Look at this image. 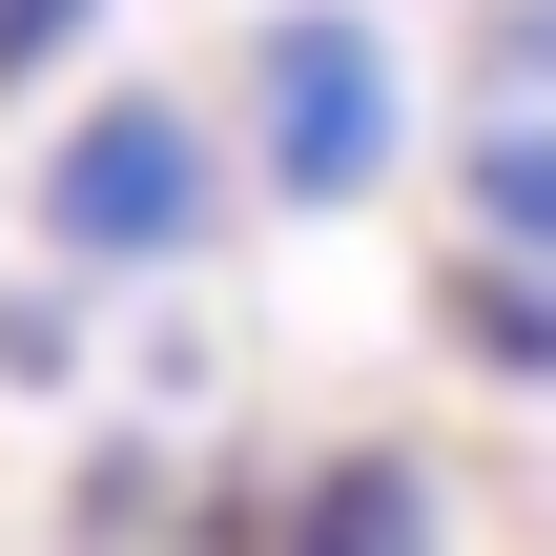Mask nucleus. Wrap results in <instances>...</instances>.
Returning <instances> with one entry per match:
<instances>
[{
    "label": "nucleus",
    "mask_w": 556,
    "mask_h": 556,
    "mask_svg": "<svg viewBox=\"0 0 556 556\" xmlns=\"http://www.w3.org/2000/svg\"><path fill=\"white\" fill-rule=\"evenodd\" d=\"M41 227H62L83 268H165V248L206 227V124H186L165 83H103V103L62 124V165H41Z\"/></svg>",
    "instance_id": "obj_1"
},
{
    "label": "nucleus",
    "mask_w": 556,
    "mask_h": 556,
    "mask_svg": "<svg viewBox=\"0 0 556 556\" xmlns=\"http://www.w3.org/2000/svg\"><path fill=\"white\" fill-rule=\"evenodd\" d=\"M248 103H268V186H289V206H351V186L392 165V62H371V21H268V41H248Z\"/></svg>",
    "instance_id": "obj_2"
},
{
    "label": "nucleus",
    "mask_w": 556,
    "mask_h": 556,
    "mask_svg": "<svg viewBox=\"0 0 556 556\" xmlns=\"http://www.w3.org/2000/svg\"><path fill=\"white\" fill-rule=\"evenodd\" d=\"M268 556H433V475H413V454H330V475L268 516Z\"/></svg>",
    "instance_id": "obj_3"
},
{
    "label": "nucleus",
    "mask_w": 556,
    "mask_h": 556,
    "mask_svg": "<svg viewBox=\"0 0 556 556\" xmlns=\"http://www.w3.org/2000/svg\"><path fill=\"white\" fill-rule=\"evenodd\" d=\"M433 330H475L516 392H556V268H516V248H475V268H433Z\"/></svg>",
    "instance_id": "obj_4"
},
{
    "label": "nucleus",
    "mask_w": 556,
    "mask_h": 556,
    "mask_svg": "<svg viewBox=\"0 0 556 556\" xmlns=\"http://www.w3.org/2000/svg\"><path fill=\"white\" fill-rule=\"evenodd\" d=\"M475 206H495L516 268H556V124H495V144H475Z\"/></svg>",
    "instance_id": "obj_5"
},
{
    "label": "nucleus",
    "mask_w": 556,
    "mask_h": 556,
    "mask_svg": "<svg viewBox=\"0 0 556 556\" xmlns=\"http://www.w3.org/2000/svg\"><path fill=\"white\" fill-rule=\"evenodd\" d=\"M83 21H103V0H0V103H21V83H41V62H62Z\"/></svg>",
    "instance_id": "obj_6"
},
{
    "label": "nucleus",
    "mask_w": 556,
    "mask_h": 556,
    "mask_svg": "<svg viewBox=\"0 0 556 556\" xmlns=\"http://www.w3.org/2000/svg\"><path fill=\"white\" fill-rule=\"evenodd\" d=\"M495 62H516V83H556V0H536V21H516V41H495Z\"/></svg>",
    "instance_id": "obj_7"
}]
</instances>
